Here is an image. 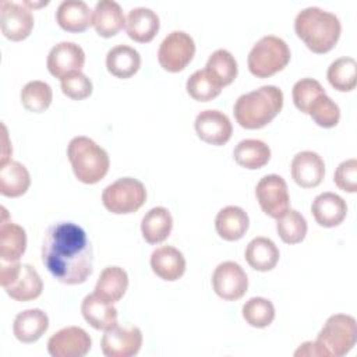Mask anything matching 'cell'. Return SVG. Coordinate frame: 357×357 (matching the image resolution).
I'll list each match as a JSON object with an SVG mask.
<instances>
[{"mask_svg": "<svg viewBox=\"0 0 357 357\" xmlns=\"http://www.w3.org/2000/svg\"><path fill=\"white\" fill-rule=\"evenodd\" d=\"M42 264L64 284L84 283L93 269V250L85 230L73 222L53 223L43 237Z\"/></svg>", "mask_w": 357, "mask_h": 357, "instance_id": "1", "label": "cell"}, {"mask_svg": "<svg viewBox=\"0 0 357 357\" xmlns=\"http://www.w3.org/2000/svg\"><path fill=\"white\" fill-rule=\"evenodd\" d=\"M294 31L311 52L324 54L337 43L342 25L335 14L319 7H307L296 15Z\"/></svg>", "mask_w": 357, "mask_h": 357, "instance_id": "2", "label": "cell"}, {"mask_svg": "<svg viewBox=\"0 0 357 357\" xmlns=\"http://www.w3.org/2000/svg\"><path fill=\"white\" fill-rule=\"evenodd\" d=\"M283 107V92L275 85H264L237 98L233 113L236 121L247 130L269 124Z\"/></svg>", "mask_w": 357, "mask_h": 357, "instance_id": "3", "label": "cell"}, {"mask_svg": "<svg viewBox=\"0 0 357 357\" xmlns=\"http://www.w3.org/2000/svg\"><path fill=\"white\" fill-rule=\"evenodd\" d=\"M67 156L75 177L84 184H96L109 172L107 152L88 137H74L68 142Z\"/></svg>", "mask_w": 357, "mask_h": 357, "instance_id": "4", "label": "cell"}, {"mask_svg": "<svg viewBox=\"0 0 357 357\" xmlns=\"http://www.w3.org/2000/svg\"><path fill=\"white\" fill-rule=\"evenodd\" d=\"M356 340V319L347 314L331 315L314 342L317 357H342L354 347Z\"/></svg>", "mask_w": 357, "mask_h": 357, "instance_id": "5", "label": "cell"}, {"mask_svg": "<svg viewBox=\"0 0 357 357\" xmlns=\"http://www.w3.org/2000/svg\"><path fill=\"white\" fill-rule=\"evenodd\" d=\"M290 56V49L282 38L265 35L248 53V70L257 78H268L282 71L289 64Z\"/></svg>", "mask_w": 357, "mask_h": 357, "instance_id": "6", "label": "cell"}, {"mask_svg": "<svg viewBox=\"0 0 357 357\" xmlns=\"http://www.w3.org/2000/svg\"><path fill=\"white\" fill-rule=\"evenodd\" d=\"M0 283L6 293L17 301L38 298L43 290V282L38 271L20 261H0Z\"/></svg>", "mask_w": 357, "mask_h": 357, "instance_id": "7", "label": "cell"}, {"mask_svg": "<svg viewBox=\"0 0 357 357\" xmlns=\"http://www.w3.org/2000/svg\"><path fill=\"white\" fill-rule=\"evenodd\" d=\"M146 201L145 185L132 177H121L102 192L103 206L114 215L137 212Z\"/></svg>", "mask_w": 357, "mask_h": 357, "instance_id": "8", "label": "cell"}, {"mask_svg": "<svg viewBox=\"0 0 357 357\" xmlns=\"http://www.w3.org/2000/svg\"><path fill=\"white\" fill-rule=\"evenodd\" d=\"M195 54V43L190 33L172 31L162 40L158 50V60L163 70L178 73L184 70Z\"/></svg>", "mask_w": 357, "mask_h": 357, "instance_id": "9", "label": "cell"}, {"mask_svg": "<svg viewBox=\"0 0 357 357\" xmlns=\"http://www.w3.org/2000/svg\"><path fill=\"white\" fill-rule=\"evenodd\" d=\"M255 197L262 212L273 219L280 218L290 209L287 184L279 174L264 176L255 187Z\"/></svg>", "mask_w": 357, "mask_h": 357, "instance_id": "10", "label": "cell"}, {"mask_svg": "<svg viewBox=\"0 0 357 357\" xmlns=\"http://www.w3.org/2000/svg\"><path fill=\"white\" fill-rule=\"evenodd\" d=\"M212 286L220 298L226 301H236L247 293L248 278L237 262L225 261L215 268Z\"/></svg>", "mask_w": 357, "mask_h": 357, "instance_id": "11", "label": "cell"}, {"mask_svg": "<svg viewBox=\"0 0 357 357\" xmlns=\"http://www.w3.org/2000/svg\"><path fill=\"white\" fill-rule=\"evenodd\" d=\"M142 346V332L138 326L114 325L105 331L100 349L106 357H131L135 356Z\"/></svg>", "mask_w": 357, "mask_h": 357, "instance_id": "12", "label": "cell"}, {"mask_svg": "<svg viewBox=\"0 0 357 357\" xmlns=\"http://www.w3.org/2000/svg\"><path fill=\"white\" fill-rule=\"evenodd\" d=\"M91 346V336L79 326L63 328L47 340V351L53 357H84Z\"/></svg>", "mask_w": 357, "mask_h": 357, "instance_id": "13", "label": "cell"}, {"mask_svg": "<svg viewBox=\"0 0 357 357\" xmlns=\"http://www.w3.org/2000/svg\"><path fill=\"white\" fill-rule=\"evenodd\" d=\"M0 25L3 35L14 42L26 39L33 28V15L24 3L1 1Z\"/></svg>", "mask_w": 357, "mask_h": 357, "instance_id": "14", "label": "cell"}, {"mask_svg": "<svg viewBox=\"0 0 357 357\" xmlns=\"http://www.w3.org/2000/svg\"><path fill=\"white\" fill-rule=\"evenodd\" d=\"M197 135L206 144L225 145L231 134L233 126L230 119L220 110L206 109L197 114L194 123Z\"/></svg>", "mask_w": 357, "mask_h": 357, "instance_id": "15", "label": "cell"}, {"mask_svg": "<svg viewBox=\"0 0 357 357\" xmlns=\"http://www.w3.org/2000/svg\"><path fill=\"white\" fill-rule=\"evenodd\" d=\"M85 64L84 49L74 42H60L54 45L46 60L49 73L56 78H63L71 73L81 71Z\"/></svg>", "mask_w": 357, "mask_h": 357, "instance_id": "16", "label": "cell"}, {"mask_svg": "<svg viewBox=\"0 0 357 357\" xmlns=\"http://www.w3.org/2000/svg\"><path fill=\"white\" fill-rule=\"evenodd\" d=\"M291 177L303 188H314L325 176L324 159L312 151L298 152L291 160Z\"/></svg>", "mask_w": 357, "mask_h": 357, "instance_id": "17", "label": "cell"}, {"mask_svg": "<svg viewBox=\"0 0 357 357\" xmlns=\"http://www.w3.org/2000/svg\"><path fill=\"white\" fill-rule=\"evenodd\" d=\"M311 213L319 226L335 227L344 220L347 215V205L340 195L326 191L314 198L311 204Z\"/></svg>", "mask_w": 357, "mask_h": 357, "instance_id": "18", "label": "cell"}, {"mask_svg": "<svg viewBox=\"0 0 357 357\" xmlns=\"http://www.w3.org/2000/svg\"><path fill=\"white\" fill-rule=\"evenodd\" d=\"M56 21L67 32H84L93 25V11L85 1L64 0L57 7Z\"/></svg>", "mask_w": 357, "mask_h": 357, "instance_id": "19", "label": "cell"}, {"mask_svg": "<svg viewBox=\"0 0 357 357\" xmlns=\"http://www.w3.org/2000/svg\"><path fill=\"white\" fill-rule=\"evenodd\" d=\"M124 28L130 39L138 43H148L156 36L160 28V21L153 10L135 7L128 11Z\"/></svg>", "mask_w": 357, "mask_h": 357, "instance_id": "20", "label": "cell"}, {"mask_svg": "<svg viewBox=\"0 0 357 357\" xmlns=\"http://www.w3.org/2000/svg\"><path fill=\"white\" fill-rule=\"evenodd\" d=\"M3 218L0 222V261H20L26 250V233L24 227L7 220V211L1 208Z\"/></svg>", "mask_w": 357, "mask_h": 357, "instance_id": "21", "label": "cell"}, {"mask_svg": "<svg viewBox=\"0 0 357 357\" xmlns=\"http://www.w3.org/2000/svg\"><path fill=\"white\" fill-rule=\"evenodd\" d=\"M151 268L156 276L166 282L180 279L185 272V258L180 250L172 245L156 248L151 255Z\"/></svg>", "mask_w": 357, "mask_h": 357, "instance_id": "22", "label": "cell"}, {"mask_svg": "<svg viewBox=\"0 0 357 357\" xmlns=\"http://www.w3.org/2000/svg\"><path fill=\"white\" fill-rule=\"evenodd\" d=\"M49 328V317L40 308H31L17 314L13 324L14 336L22 343H33Z\"/></svg>", "mask_w": 357, "mask_h": 357, "instance_id": "23", "label": "cell"}, {"mask_svg": "<svg viewBox=\"0 0 357 357\" xmlns=\"http://www.w3.org/2000/svg\"><path fill=\"white\" fill-rule=\"evenodd\" d=\"M81 312L85 321L98 331H107L117 325V310L113 303L100 298L95 293L82 300Z\"/></svg>", "mask_w": 357, "mask_h": 357, "instance_id": "24", "label": "cell"}, {"mask_svg": "<svg viewBox=\"0 0 357 357\" xmlns=\"http://www.w3.org/2000/svg\"><path fill=\"white\" fill-rule=\"evenodd\" d=\"M250 219L247 212L234 205L222 208L215 218V229L226 241L240 240L248 230Z\"/></svg>", "mask_w": 357, "mask_h": 357, "instance_id": "25", "label": "cell"}, {"mask_svg": "<svg viewBox=\"0 0 357 357\" xmlns=\"http://www.w3.org/2000/svg\"><path fill=\"white\" fill-rule=\"evenodd\" d=\"M126 26V17L119 3L100 0L93 10V28L99 36L112 38Z\"/></svg>", "mask_w": 357, "mask_h": 357, "instance_id": "26", "label": "cell"}, {"mask_svg": "<svg viewBox=\"0 0 357 357\" xmlns=\"http://www.w3.org/2000/svg\"><path fill=\"white\" fill-rule=\"evenodd\" d=\"M31 185L28 169L17 162L8 160L0 166V192L8 198L24 195Z\"/></svg>", "mask_w": 357, "mask_h": 357, "instance_id": "27", "label": "cell"}, {"mask_svg": "<svg viewBox=\"0 0 357 357\" xmlns=\"http://www.w3.org/2000/svg\"><path fill=\"white\" fill-rule=\"evenodd\" d=\"M107 71L116 78H130L141 67L139 53L128 45H117L106 54Z\"/></svg>", "mask_w": 357, "mask_h": 357, "instance_id": "28", "label": "cell"}, {"mask_svg": "<svg viewBox=\"0 0 357 357\" xmlns=\"http://www.w3.org/2000/svg\"><path fill=\"white\" fill-rule=\"evenodd\" d=\"M173 218L170 212L163 206H155L149 209L141 222V233L146 243L159 244L163 243L172 233Z\"/></svg>", "mask_w": 357, "mask_h": 357, "instance_id": "29", "label": "cell"}, {"mask_svg": "<svg viewBox=\"0 0 357 357\" xmlns=\"http://www.w3.org/2000/svg\"><path fill=\"white\" fill-rule=\"evenodd\" d=\"M128 287V275L120 266H107L105 268L95 284V294L100 298L116 303L123 298Z\"/></svg>", "mask_w": 357, "mask_h": 357, "instance_id": "30", "label": "cell"}, {"mask_svg": "<svg viewBox=\"0 0 357 357\" xmlns=\"http://www.w3.org/2000/svg\"><path fill=\"white\" fill-rule=\"evenodd\" d=\"M279 257V248L268 237H255L245 248V261L252 269L259 272L272 271L276 266Z\"/></svg>", "mask_w": 357, "mask_h": 357, "instance_id": "31", "label": "cell"}, {"mask_svg": "<svg viewBox=\"0 0 357 357\" xmlns=\"http://www.w3.org/2000/svg\"><path fill=\"white\" fill-rule=\"evenodd\" d=\"M233 158L236 163L244 169H261L271 159V148L261 139H243L236 145Z\"/></svg>", "mask_w": 357, "mask_h": 357, "instance_id": "32", "label": "cell"}, {"mask_svg": "<svg viewBox=\"0 0 357 357\" xmlns=\"http://www.w3.org/2000/svg\"><path fill=\"white\" fill-rule=\"evenodd\" d=\"M205 71L220 88H223L236 79L238 67L234 56L229 50L218 49L209 56Z\"/></svg>", "mask_w": 357, "mask_h": 357, "instance_id": "33", "label": "cell"}, {"mask_svg": "<svg viewBox=\"0 0 357 357\" xmlns=\"http://www.w3.org/2000/svg\"><path fill=\"white\" fill-rule=\"evenodd\" d=\"M329 84L339 92H350L357 85V63L353 57H339L326 71Z\"/></svg>", "mask_w": 357, "mask_h": 357, "instance_id": "34", "label": "cell"}, {"mask_svg": "<svg viewBox=\"0 0 357 357\" xmlns=\"http://www.w3.org/2000/svg\"><path fill=\"white\" fill-rule=\"evenodd\" d=\"M22 106L32 113H42L45 112L52 100H53V91L52 86L45 81H29L26 82L20 93Z\"/></svg>", "mask_w": 357, "mask_h": 357, "instance_id": "35", "label": "cell"}, {"mask_svg": "<svg viewBox=\"0 0 357 357\" xmlns=\"http://www.w3.org/2000/svg\"><path fill=\"white\" fill-rule=\"evenodd\" d=\"M307 229L305 218L296 209H289L276 222V231L286 244L301 243L307 234Z\"/></svg>", "mask_w": 357, "mask_h": 357, "instance_id": "36", "label": "cell"}, {"mask_svg": "<svg viewBox=\"0 0 357 357\" xmlns=\"http://www.w3.org/2000/svg\"><path fill=\"white\" fill-rule=\"evenodd\" d=\"M241 312L245 322L254 328H265L275 319V307L264 297H252L245 301Z\"/></svg>", "mask_w": 357, "mask_h": 357, "instance_id": "37", "label": "cell"}, {"mask_svg": "<svg viewBox=\"0 0 357 357\" xmlns=\"http://www.w3.org/2000/svg\"><path fill=\"white\" fill-rule=\"evenodd\" d=\"M187 92L188 95L198 102H209L215 99L222 88L211 78V75L204 70H197L187 79Z\"/></svg>", "mask_w": 357, "mask_h": 357, "instance_id": "38", "label": "cell"}, {"mask_svg": "<svg viewBox=\"0 0 357 357\" xmlns=\"http://www.w3.org/2000/svg\"><path fill=\"white\" fill-rule=\"evenodd\" d=\"M311 119L324 128H332L339 123L340 109L326 93L318 96L310 106L308 113Z\"/></svg>", "mask_w": 357, "mask_h": 357, "instance_id": "39", "label": "cell"}, {"mask_svg": "<svg viewBox=\"0 0 357 357\" xmlns=\"http://www.w3.org/2000/svg\"><path fill=\"white\" fill-rule=\"evenodd\" d=\"M326 93L319 81L314 78H301L293 85L291 96L294 106L301 112V113H308L310 106L314 103V100Z\"/></svg>", "mask_w": 357, "mask_h": 357, "instance_id": "40", "label": "cell"}, {"mask_svg": "<svg viewBox=\"0 0 357 357\" xmlns=\"http://www.w3.org/2000/svg\"><path fill=\"white\" fill-rule=\"evenodd\" d=\"M63 93L73 100H82L92 93V81L82 73L75 71L60 79Z\"/></svg>", "mask_w": 357, "mask_h": 357, "instance_id": "41", "label": "cell"}, {"mask_svg": "<svg viewBox=\"0 0 357 357\" xmlns=\"http://www.w3.org/2000/svg\"><path fill=\"white\" fill-rule=\"evenodd\" d=\"M335 184L347 192L357 191V160L354 158L343 160L335 170Z\"/></svg>", "mask_w": 357, "mask_h": 357, "instance_id": "42", "label": "cell"}, {"mask_svg": "<svg viewBox=\"0 0 357 357\" xmlns=\"http://www.w3.org/2000/svg\"><path fill=\"white\" fill-rule=\"evenodd\" d=\"M296 357L300 356H317L315 353V347H314V342H304L303 344H300V347L294 351Z\"/></svg>", "mask_w": 357, "mask_h": 357, "instance_id": "43", "label": "cell"}]
</instances>
